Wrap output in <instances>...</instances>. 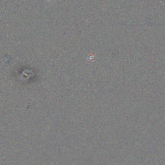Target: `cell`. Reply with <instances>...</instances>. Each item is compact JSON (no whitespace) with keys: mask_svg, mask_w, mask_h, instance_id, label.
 <instances>
[{"mask_svg":"<svg viewBox=\"0 0 165 165\" xmlns=\"http://www.w3.org/2000/svg\"><path fill=\"white\" fill-rule=\"evenodd\" d=\"M50 0H48V2H50Z\"/></svg>","mask_w":165,"mask_h":165,"instance_id":"6da1fadb","label":"cell"}]
</instances>
